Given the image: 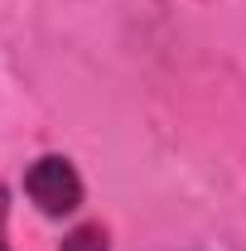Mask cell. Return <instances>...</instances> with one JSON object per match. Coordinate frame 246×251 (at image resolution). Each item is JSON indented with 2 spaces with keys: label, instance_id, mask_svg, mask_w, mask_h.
<instances>
[{
  "label": "cell",
  "instance_id": "1",
  "mask_svg": "<svg viewBox=\"0 0 246 251\" xmlns=\"http://www.w3.org/2000/svg\"><path fill=\"white\" fill-rule=\"evenodd\" d=\"M25 198H29L34 208L44 213V218H73L77 208H82V198H87V184H82V174H77V164L68 155H34L25 164Z\"/></svg>",
  "mask_w": 246,
  "mask_h": 251
},
{
  "label": "cell",
  "instance_id": "3",
  "mask_svg": "<svg viewBox=\"0 0 246 251\" xmlns=\"http://www.w3.org/2000/svg\"><path fill=\"white\" fill-rule=\"evenodd\" d=\"M0 251H15L10 247V188L0 184Z\"/></svg>",
  "mask_w": 246,
  "mask_h": 251
},
{
  "label": "cell",
  "instance_id": "2",
  "mask_svg": "<svg viewBox=\"0 0 246 251\" xmlns=\"http://www.w3.org/2000/svg\"><path fill=\"white\" fill-rule=\"evenodd\" d=\"M58 251H111V232L101 222H77L68 237H63Z\"/></svg>",
  "mask_w": 246,
  "mask_h": 251
}]
</instances>
